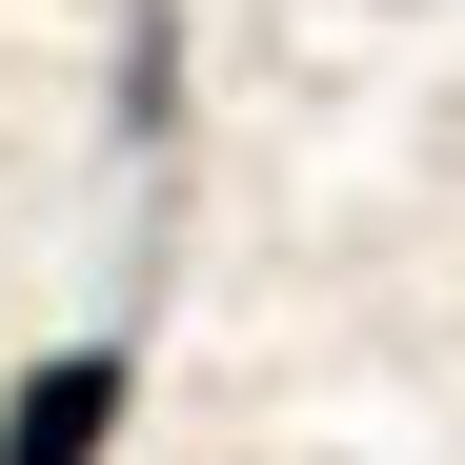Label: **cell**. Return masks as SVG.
Returning a JSON list of instances; mask_svg holds the SVG:
<instances>
[{
  "label": "cell",
  "mask_w": 465,
  "mask_h": 465,
  "mask_svg": "<svg viewBox=\"0 0 465 465\" xmlns=\"http://www.w3.org/2000/svg\"><path fill=\"white\" fill-rule=\"evenodd\" d=\"M102 425H122V344H61V364H21V405H0V465H102Z\"/></svg>",
  "instance_id": "1"
}]
</instances>
